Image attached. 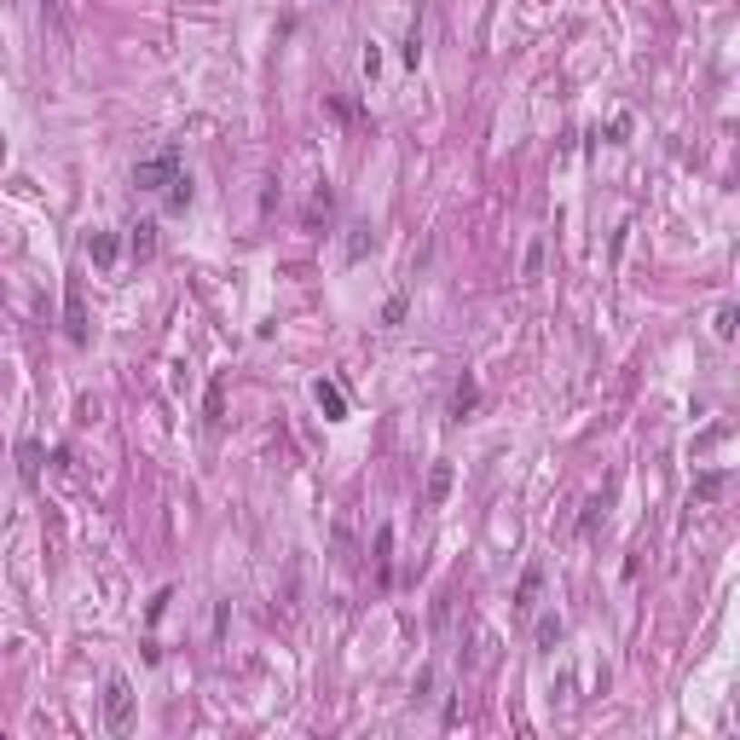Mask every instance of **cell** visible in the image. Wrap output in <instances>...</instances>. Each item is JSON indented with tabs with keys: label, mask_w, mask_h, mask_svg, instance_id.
I'll return each mask as SVG.
<instances>
[{
	"label": "cell",
	"mask_w": 740,
	"mask_h": 740,
	"mask_svg": "<svg viewBox=\"0 0 740 740\" xmlns=\"http://www.w3.org/2000/svg\"><path fill=\"white\" fill-rule=\"evenodd\" d=\"M180 174H185V168H180V145H163L156 156H145V163L133 168V185H139V192H163L168 197V185H174Z\"/></svg>",
	"instance_id": "1"
},
{
	"label": "cell",
	"mask_w": 740,
	"mask_h": 740,
	"mask_svg": "<svg viewBox=\"0 0 740 740\" xmlns=\"http://www.w3.org/2000/svg\"><path fill=\"white\" fill-rule=\"evenodd\" d=\"M104 729L110 735L133 729V688H128V676H110L104 683Z\"/></svg>",
	"instance_id": "2"
},
{
	"label": "cell",
	"mask_w": 740,
	"mask_h": 740,
	"mask_svg": "<svg viewBox=\"0 0 740 740\" xmlns=\"http://www.w3.org/2000/svg\"><path fill=\"white\" fill-rule=\"evenodd\" d=\"M312 400H319V411H324L330 422L348 417V393H341V382H319V388H312Z\"/></svg>",
	"instance_id": "3"
},
{
	"label": "cell",
	"mask_w": 740,
	"mask_h": 740,
	"mask_svg": "<svg viewBox=\"0 0 740 740\" xmlns=\"http://www.w3.org/2000/svg\"><path fill=\"white\" fill-rule=\"evenodd\" d=\"M64 330H70V341H75V348H82V341H87V307H82V283H70V301H64Z\"/></svg>",
	"instance_id": "4"
},
{
	"label": "cell",
	"mask_w": 740,
	"mask_h": 740,
	"mask_svg": "<svg viewBox=\"0 0 740 740\" xmlns=\"http://www.w3.org/2000/svg\"><path fill=\"white\" fill-rule=\"evenodd\" d=\"M538 590H544V567H527L521 585H515V613H532V607H538Z\"/></svg>",
	"instance_id": "5"
},
{
	"label": "cell",
	"mask_w": 740,
	"mask_h": 740,
	"mask_svg": "<svg viewBox=\"0 0 740 740\" xmlns=\"http://www.w3.org/2000/svg\"><path fill=\"white\" fill-rule=\"evenodd\" d=\"M128 249H133V261H151L156 255V220H139V226L128 232Z\"/></svg>",
	"instance_id": "6"
},
{
	"label": "cell",
	"mask_w": 740,
	"mask_h": 740,
	"mask_svg": "<svg viewBox=\"0 0 740 740\" xmlns=\"http://www.w3.org/2000/svg\"><path fill=\"white\" fill-rule=\"evenodd\" d=\"M87 255H93V266H116V238H110V232H93Z\"/></svg>",
	"instance_id": "7"
},
{
	"label": "cell",
	"mask_w": 740,
	"mask_h": 740,
	"mask_svg": "<svg viewBox=\"0 0 740 740\" xmlns=\"http://www.w3.org/2000/svg\"><path fill=\"white\" fill-rule=\"evenodd\" d=\"M475 400H480L475 376H463V382H458V393H451V411H458V417H469V411H475Z\"/></svg>",
	"instance_id": "8"
},
{
	"label": "cell",
	"mask_w": 740,
	"mask_h": 740,
	"mask_svg": "<svg viewBox=\"0 0 740 740\" xmlns=\"http://www.w3.org/2000/svg\"><path fill=\"white\" fill-rule=\"evenodd\" d=\"M18 469H24V480L41 475V446H35V439H24V446H18Z\"/></svg>",
	"instance_id": "9"
},
{
	"label": "cell",
	"mask_w": 740,
	"mask_h": 740,
	"mask_svg": "<svg viewBox=\"0 0 740 740\" xmlns=\"http://www.w3.org/2000/svg\"><path fill=\"white\" fill-rule=\"evenodd\" d=\"M446 492H451V463H434V475H429V498L439 503Z\"/></svg>",
	"instance_id": "10"
},
{
	"label": "cell",
	"mask_w": 740,
	"mask_h": 740,
	"mask_svg": "<svg viewBox=\"0 0 740 740\" xmlns=\"http://www.w3.org/2000/svg\"><path fill=\"white\" fill-rule=\"evenodd\" d=\"M209 422H226V382H220V376L209 388Z\"/></svg>",
	"instance_id": "11"
},
{
	"label": "cell",
	"mask_w": 740,
	"mask_h": 740,
	"mask_svg": "<svg viewBox=\"0 0 740 740\" xmlns=\"http://www.w3.org/2000/svg\"><path fill=\"white\" fill-rule=\"evenodd\" d=\"M163 202H168V209H185V202H192V180L180 174L174 185H168V197H163Z\"/></svg>",
	"instance_id": "12"
},
{
	"label": "cell",
	"mask_w": 740,
	"mask_h": 740,
	"mask_svg": "<svg viewBox=\"0 0 740 740\" xmlns=\"http://www.w3.org/2000/svg\"><path fill=\"white\" fill-rule=\"evenodd\" d=\"M556 642H561V619L549 613V619H538V648H556Z\"/></svg>",
	"instance_id": "13"
},
{
	"label": "cell",
	"mask_w": 740,
	"mask_h": 740,
	"mask_svg": "<svg viewBox=\"0 0 740 740\" xmlns=\"http://www.w3.org/2000/svg\"><path fill=\"white\" fill-rule=\"evenodd\" d=\"M735 324H740V312H735V307H717V324H712V330H717V341H729V336H735Z\"/></svg>",
	"instance_id": "14"
},
{
	"label": "cell",
	"mask_w": 740,
	"mask_h": 740,
	"mask_svg": "<svg viewBox=\"0 0 740 740\" xmlns=\"http://www.w3.org/2000/svg\"><path fill=\"white\" fill-rule=\"evenodd\" d=\"M417 6H422V0H417Z\"/></svg>",
	"instance_id": "15"
}]
</instances>
